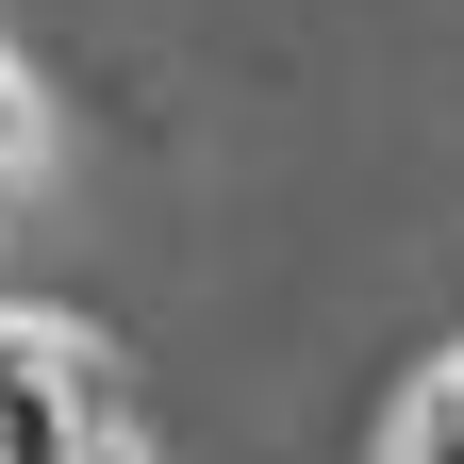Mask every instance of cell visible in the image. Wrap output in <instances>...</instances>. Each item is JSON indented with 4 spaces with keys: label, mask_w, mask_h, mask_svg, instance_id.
<instances>
[{
    "label": "cell",
    "mask_w": 464,
    "mask_h": 464,
    "mask_svg": "<svg viewBox=\"0 0 464 464\" xmlns=\"http://www.w3.org/2000/svg\"><path fill=\"white\" fill-rule=\"evenodd\" d=\"M133 448V382L83 315L0 299V464H116Z\"/></svg>",
    "instance_id": "1"
},
{
    "label": "cell",
    "mask_w": 464,
    "mask_h": 464,
    "mask_svg": "<svg viewBox=\"0 0 464 464\" xmlns=\"http://www.w3.org/2000/svg\"><path fill=\"white\" fill-rule=\"evenodd\" d=\"M382 464H464V365H448V382H415V415L382 431Z\"/></svg>",
    "instance_id": "2"
},
{
    "label": "cell",
    "mask_w": 464,
    "mask_h": 464,
    "mask_svg": "<svg viewBox=\"0 0 464 464\" xmlns=\"http://www.w3.org/2000/svg\"><path fill=\"white\" fill-rule=\"evenodd\" d=\"M34 150V83H17V50H0V166Z\"/></svg>",
    "instance_id": "3"
}]
</instances>
